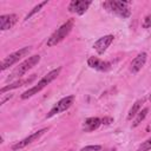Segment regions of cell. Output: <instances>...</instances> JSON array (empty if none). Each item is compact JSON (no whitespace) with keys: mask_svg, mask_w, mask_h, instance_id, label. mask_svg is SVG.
Wrapping results in <instances>:
<instances>
[{"mask_svg":"<svg viewBox=\"0 0 151 151\" xmlns=\"http://www.w3.org/2000/svg\"><path fill=\"white\" fill-rule=\"evenodd\" d=\"M91 4H92V1H90V0H72V1H70L67 9L71 13L83 15L87 11V8L91 6Z\"/></svg>","mask_w":151,"mask_h":151,"instance_id":"obj_8","label":"cell"},{"mask_svg":"<svg viewBox=\"0 0 151 151\" xmlns=\"http://www.w3.org/2000/svg\"><path fill=\"white\" fill-rule=\"evenodd\" d=\"M149 100L151 101V93H150V96H149Z\"/></svg>","mask_w":151,"mask_h":151,"instance_id":"obj_24","label":"cell"},{"mask_svg":"<svg viewBox=\"0 0 151 151\" xmlns=\"http://www.w3.org/2000/svg\"><path fill=\"white\" fill-rule=\"evenodd\" d=\"M73 25H74L73 19L67 20L65 24H63L59 28H57V29L50 35V38H48L47 41H46V45H47L48 47H52V46H55V45H58L59 42H61V41L70 34V32H71L72 28H73Z\"/></svg>","mask_w":151,"mask_h":151,"instance_id":"obj_3","label":"cell"},{"mask_svg":"<svg viewBox=\"0 0 151 151\" xmlns=\"http://www.w3.org/2000/svg\"><path fill=\"white\" fill-rule=\"evenodd\" d=\"M100 125H101L100 118H98V117H90V118L85 119V122L83 123V131L92 132V131L97 130Z\"/></svg>","mask_w":151,"mask_h":151,"instance_id":"obj_14","label":"cell"},{"mask_svg":"<svg viewBox=\"0 0 151 151\" xmlns=\"http://www.w3.org/2000/svg\"><path fill=\"white\" fill-rule=\"evenodd\" d=\"M47 130H48V127H42V129H40V130H38V131L31 133V134L27 136L26 138H24V139L17 142L15 144H13V145H12V150H13V151H18V150H21V149L26 147V146L29 145L31 143L38 140V139H39V138H40Z\"/></svg>","mask_w":151,"mask_h":151,"instance_id":"obj_7","label":"cell"},{"mask_svg":"<svg viewBox=\"0 0 151 151\" xmlns=\"http://www.w3.org/2000/svg\"><path fill=\"white\" fill-rule=\"evenodd\" d=\"M12 97H13V94H9V96H7V97H4V98L1 99V103H0V105H4V104H5V103H6V101H7L9 98H12Z\"/></svg>","mask_w":151,"mask_h":151,"instance_id":"obj_22","label":"cell"},{"mask_svg":"<svg viewBox=\"0 0 151 151\" xmlns=\"http://www.w3.org/2000/svg\"><path fill=\"white\" fill-rule=\"evenodd\" d=\"M147 112H149V109H147V107H144L142 111H139V112H138V114L134 117V122H133V124H132V127L138 126V125H139V124L145 119V117H146Z\"/></svg>","mask_w":151,"mask_h":151,"instance_id":"obj_16","label":"cell"},{"mask_svg":"<svg viewBox=\"0 0 151 151\" xmlns=\"http://www.w3.org/2000/svg\"><path fill=\"white\" fill-rule=\"evenodd\" d=\"M100 151H116L114 149H106V150H100Z\"/></svg>","mask_w":151,"mask_h":151,"instance_id":"obj_23","label":"cell"},{"mask_svg":"<svg viewBox=\"0 0 151 151\" xmlns=\"http://www.w3.org/2000/svg\"><path fill=\"white\" fill-rule=\"evenodd\" d=\"M100 120H101V124L103 125H110L111 123H113V118L112 117H104Z\"/></svg>","mask_w":151,"mask_h":151,"instance_id":"obj_21","label":"cell"},{"mask_svg":"<svg viewBox=\"0 0 151 151\" xmlns=\"http://www.w3.org/2000/svg\"><path fill=\"white\" fill-rule=\"evenodd\" d=\"M47 4H48V1H47V0H45V1H41V2H39L38 5H35V6H34V7H33V8H32V9H31V11H29L27 14H26L25 20H28L29 18H32V17H33L35 13H38V12H39V11H40V9H41V8H42L45 5H47Z\"/></svg>","mask_w":151,"mask_h":151,"instance_id":"obj_17","label":"cell"},{"mask_svg":"<svg viewBox=\"0 0 151 151\" xmlns=\"http://www.w3.org/2000/svg\"><path fill=\"white\" fill-rule=\"evenodd\" d=\"M149 150H151V137L147 138L146 140H144V142L138 146V149H137L136 151H149Z\"/></svg>","mask_w":151,"mask_h":151,"instance_id":"obj_18","label":"cell"},{"mask_svg":"<svg viewBox=\"0 0 151 151\" xmlns=\"http://www.w3.org/2000/svg\"><path fill=\"white\" fill-rule=\"evenodd\" d=\"M146 59H147V54L146 52H140L132 61H131V65H130V71L132 73H137L142 70V67L145 65L146 63Z\"/></svg>","mask_w":151,"mask_h":151,"instance_id":"obj_13","label":"cell"},{"mask_svg":"<svg viewBox=\"0 0 151 151\" xmlns=\"http://www.w3.org/2000/svg\"><path fill=\"white\" fill-rule=\"evenodd\" d=\"M127 1H119V0H107L103 4V7L105 9H107L109 12L113 13L114 15L123 18V19H127L131 15V9L129 7Z\"/></svg>","mask_w":151,"mask_h":151,"instance_id":"obj_2","label":"cell"},{"mask_svg":"<svg viewBox=\"0 0 151 151\" xmlns=\"http://www.w3.org/2000/svg\"><path fill=\"white\" fill-rule=\"evenodd\" d=\"M114 35L113 34H107L104 35L101 38H99L94 44H93V48L97 51L98 54H104L106 52V50L110 47V45L113 42Z\"/></svg>","mask_w":151,"mask_h":151,"instance_id":"obj_9","label":"cell"},{"mask_svg":"<svg viewBox=\"0 0 151 151\" xmlns=\"http://www.w3.org/2000/svg\"><path fill=\"white\" fill-rule=\"evenodd\" d=\"M143 27L144 28H151V14H147L143 20Z\"/></svg>","mask_w":151,"mask_h":151,"instance_id":"obj_20","label":"cell"},{"mask_svg":"<svg viewBox=\"0 0 151 151\" xmlns=\"http://www.w3.org/2000/svg\"><path fill=\"white\" fill-rule=\"evenodd\" d=\"M144 101H145V99L142 98V99L136 100L134 104H132V106H131V109H130V111H129V113H127V120H131L132 118H134V117L138 114V112L140 111V107H142V105L144 104Z\"/></svg>","mask_w":151,"mask_h":151,"instance_id":"obj_15","label":"cell"},{"mask_svg":"<svg viewBox=\"0 0 151 151\" xmlns=\"http://www.w3.org/2000/svg\"><path fill=\"white\" fill-rule=\"evenodd\" d=\"M101 150V145H87L81 147L80 151H100Z\"/></svg>","mask_w":151,"mask_h":151,"instance_id":"obj_19","label":"cell"},{"mask_svg":"<svg viewBox=\"0 0 151 151\" xmlns=\"http://www.w3.org/2000/svg\"><path fill=\"white\" fill-rule=\"evenodd\" d=\"M31 51H32V46H26V47H22V48L15 51V52L8 54V55L1 61V67H0V70H1V71H6L7 68H9V67L13 66L14 64H17L20 59L27 57V55L31 53Z\"/></svg>","mask_w":151,"mask_h":151,"instance_id":"obj_5","label":"cell"},{"mask_svg":"<svg viewBox=\"0 0 151 151\" xmlns=\"http://www.w3.org/2000/svg\"><path fill=\"white\" fill-rule=\"evenodd\" d=\"M40 59H41V57H40L39 54H34V55L28 57L27 59H25L22 63H20V64L13 70V72H12V73L9 74V77H8V79L12 80V79H14V78H20V77H22L26 72H28L31 68H33L35 65H38L39 61H40Z\"/></svg>","mask_w":151,"mask_h":151,"instance_id":"obj_4","label":"cell"},{"mask_svg":"<svg viewBox=\"0 0 151 151\" xmlns=\"http://www.w3.org/2000/svg\"><path fill=\"white\" fill-rule=\"evenodd\" d=\"M18 21L17 14H2L0 15V29L6 31L12 28Z\"/></svg>","mask_w":151,"mask_h":151,"instance_id":"obj_12","label":"cell"},{"mask_svg":"<svg viewBox=\"0 0 151 151\" xmlns=\"http://www.w3.org/2000/svg\"><path fill=\"white\" fill-rule=\"evenodd\" d=\"M34 79H35V74H32L29 78L18 79V80H15V81H13V83H11V84H8V85L4 86V87L0 90V93H1V94H4V93H5V92H7V91H12V90L19 88V87H21V86L28 85V84H29V83H32Z\"/></svg>","mask_w":151,"mask_h":151,"instance_id":"obj_11","label":"cell"},{"mask_svg":"<svg viewBox=\"0 0 151 151\" xmlns=\"http://www.w3.org/2000/svg\"><path fill=\"white\" fill-rule=\"evenodd\" d=\"M68 151H73V150H68Z\"/></svg>","mask_w":151,"mask_h":151,"instance_id":"obj_25","label":"cell"},{"mask_svg":"<svg viewBox=\"0 0 151 151\" xmlns=\"http://www.w3.org/2000/svg\"><path fill=\"white\" fill-rule=\"evenodd\" d=\"M87 65L91 68L100 71V72H106L111 68V64L109 61H104V60H101L97 57H90L87 59Z\"/></svg>","mask_w":151,"mask_h":151,"instance_id":"obj_10","label":"cell"},{"mask_svg":"<svg viewBox=\"0 0 151 151\" xmlns=\"http://www.w3.org/2000/svg\"><path fill=\"white\" fill-rule=\"evenodd\" d=\"M74 99H76V97H74L73 94H71V96H66V97L61 98L60 100H58V101L53 105V107H52V109L50 110V112L46 114V118H47V119H48V118H52L53 116L59 114V113H61V112L68 110V109L72 106Z\"/></svg>","mask_w":151,"mask_h":151,"instance_id":"obj_6","label":"cell"},{"mask_svg":"<svg viewBox=\"0 0 151 151\" xmlns=\"http://www.w3.org/2000/svg\"><path fill=\"white\" fill-rule=\"evenodd\" d=\"M60 71H61V67H60V66L57 67V68H54V70H52V71H50L47 74H45V76L38 81L37 85H34V86H32L31 88H28V90H26L25 92H22L21 96H20L21 99H28V98L33 97L34 94H37L38 92H40L42 88H45L47 85H50L54 79H57V77L60 74Z\"/></svg>","mask_w":151,"mask_h":151,"instance_id":"obj_1","label":"cell"}]
</instances>
